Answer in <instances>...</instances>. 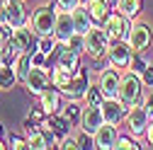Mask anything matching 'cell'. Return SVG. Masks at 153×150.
Here are the masks:
<instances>
[{
  "instance_id": "2",
  "label": "cell",
  "mask_w": 153,
  "mask_h": 150,
  "mask_svg": "<svg viewBox=\"0 0 153 150\" xmlns=\"http://www.w3.org/2000/svg\"><path fill=\"white\" fill-rule=\"evenodd\" d=\"M146 95V85L141 80V75L136 70H131V68H124L122 70V80H119V92H117V97L119 102L129 109L134 104H139Z\"/></svg>"
},
{
  "instance_id": "37",
  "label": "cell",
  "mask_w": 153,
  "mask_h": 150,
  "mask_svg": "<svg viewBox=\"0 0 153 150\" xmlns=\"http://www.w3.org/2000/svg\"><path fill=\"white\" fill-rule=\"evenodd\" d=\"M146 148H153V119H151V124H148V128H146Z\"/></svg>"
},
{
  "instance_id": "30",
  "label": "cell",
  "mask_w": 153,
  "mask_h": 150,
  "mask_svg": "<svg viewBox=\"0 0 153 150\" xmlns=\"http://www.w3.org/2000/svg\"><path fill=\"white\" fill-rule=\"evenodd\" d=\"M75 136H78V143H80V150H92V148H95V138H92L90 133H85L83 128H78V131H75Z\"/></svg>"
},
{
  "instance_id": "24",
  "label": "cell",
  "mask_w": 153,
  "mask_h": 150,
  "mask_svg": "<svg viewBox=\"0 0 153 150\" xmlns=\"http://www.w3.org/2000/svg\"><path fill=\"white\" fill-rule=\"evenodd\" d=\"M59 114H63L71 124H78L80 121V114H83V104L78 99H68L66 104H61V111Z\"/></svg>"
},
{
  "instance_id": "12",
  "label": "cell",
  "mask_w": 153,
  "mask_h": 150,
  "mask_svg": "<svg viewBox=\"0 0 153 150\" xmlns=\"http://www.w3.org/2000/svg\"><path fill=\"white\" fill-rule=\"evenodd\" d=\"M88 87H90V78H88L85 68H80V70H75L71 85H68L66 90H61V95H63V99H78V102H83Z\"/></svg>"
},
{
  "instance_id": "28",
  "label": "cell",
  "mask_w": 153,
  "mask_h": 150,
  "mask_svg": "<svg viewBox=\"0 0 153 150\" xmlns=\"http://www.w3.org/2000/svg\"><path fill=\"white\" fill-rule=\"evenodd\" d=\"M102 99H105V95L100 92V87L90 85L88 92H85V97H83V104H102Z\"/></svg>"
},
{
  "instance_id": "41",
  "label": "cell",
  "mask_w": 153,
  "mask_h": 150,
  "mask_svg": "<svg viewBox=\"0 0 153 150\" xmlns=\"http://www.w3.org/2000/svg\"><path fill=\"white\" fill-rule=\"evenodd\" d=\"M0 65H3V56H0Z\"/></svg>"
},
{
  "instance_id": "39",
  "label": "cell",
  "mask_w": 153,
  "mask_h": 150,
  "mask_svg": "<svg viewBox=\"0 0 153 150\" xmlns=\"http://www.w3.org/2000/svg\"><path fill=\"white\" fill-rule=\"evenodd\" d=\"M3 133H5V131H3V124H0V138H3Z\"/></svg>"
},
{
  "instance_id": "20",
  "label": "cell",
  "mask_w": 153,
  "mask_h": 150,
  "mask_svg": "<svg viewBox=\"0 0 153 150\" xmlns=\"http://www.w3.org/2000/svg\"><path fill=\"white\" fill-rule=\"evenodd\" d=\"M20 85V78H17V70L12 63H3L0 65V92H10Z\"/></svg>"
},
{
  "instance_id": "33",
  "label": "cell",
  "mask_w": 153,
  "mask_h": 150,
  "mask_svg": "<svg viewBox=\"0 0 153 150\" xmlns=\"http://www.w3.org/2000/svg\"><path fill=\"white\" fill-rule=\"evenodd\" d=\"M10 34H12V27L10 24H0V53L5 51V46L10 41Z\"/></svg>"
},
{
  "instance_id": "8",
  "label": "cell",
  "mask_w": 153,
  "mask_h": 150,
  "mask_svg": "<svg viewBox=\"0 0 153 150\" xmlns=\"http://www.w3.org/2000/svg\"><path fill=\"white\" fill-rule=\"evenodd\" d=\"M119 80H122V70L107 65V68H102L97 73L95 85L100 87V92L105 95V99H112V97H117V92H119Z\"/></svg>"
},
{
  "instance_id": "19",
  "label": "cell",
  "mask_w": 153,
  "mask_h": 150,
  "mask_svg": "<svg viewBox=\"0 0 153 150\" xmlns=\"http://www.w3.org/2000/svg\"><path fill=\"white\" fill-rule=\"evenodd\" d=\"M83 3H85V7H88V12H90L95 24H102L109 17V12L114 10V5L109 3V0H83Z\"/></svg>"
},
{
  "instance_id": "34",
  "label": "cell",
  "mask_w": 153,
  "mask_h": 150,
  "mask_svg": "<svg viewBox=\"0 0 153 150\" xmlns=\"http://www.w3.org/2000/svg\"><path fill=\"white\" fill-rule=\"evenodd\" d=\"M139 75H141V80H143V85H146V87H153V63H151V65H146Z\"/></svg>"
},
{
  "instance_id": "15",
  "label": "cell",
  "mask_w": 153,
  "mask_h": 150,
  "mask_svg": "<svg viewBox=\"0 0 153 150\" xmlns=\"http://www.w3.org/2000/svg\"><path fill=\"white\" fill-rule=\"evenodd\" d=\"M75 34V24H73V15L71 10H59L56 15V27H53V36L59 44H68V39Z\"/></svg>"
},
{
  "instance_id": "14",
  "label": "cell",
  "mask_w": 153,
  "mask_h": 150,
  "mask_svg": "<svg viewBox=\"0 0 153 150\" xmlns=\"http://www.w3.org/2000/svg\"><path fill=\"white\" fill-rule=\"evenodd\" d=\"M61 104H63V95L59 87L49 85L42 95H39V107H42V114L44 116H51V114H59L61 111Z\"/></svg>"
},
{
  "instance_id": "36",
  "label": "cell",
  "mask_w": 153,
  "mask_h": 150,
  "mask_svg": "<svg viewBox=\"0 0 153 150\" xmlns=\"http://www.w3.org/2000/svg\"><path fill=\"white\" fill-rule=\"evenodd\" d=\"M141 104L148 109V114L153 116V87H148V92L143 95V99H141Z\"/></svg>"
},
{
  "instance_id": "22",
  "label": "cell",
  "mask_w": 153,
  "mask_h": 150,
  "mask_svg": "<svg viewBox=\"0 0 153 150\" xmlns=\"http://www.w3.org/2000/svg\"><path fill=\"white\" fill-rule=\"evenodd\" d=\"M49 75H51V85H53V87L66 90V87L71 85V80H73V75H75V73H71V70H66V68H61V65H56V63H53V68L49 70Z\"/></svg>"
},
{
  "instance_id": "23",
  "label": "cell",
  "mask_w": 153,
  "mask_h": 150,
  "mask_svg": "<svg viewBox=\"0 0 153 150\" xmlns=\"http://www.w3.org/2000/svg\"><path fill=\"white\" fill-rule=\"evenodd\" d=\"M114 10H119L126 20H136L141 12V0H117Z\"/></svg>"
},
{
  "instance_id": "3",
  "label": "cell",
  "mask_w": 153,
  "mask_h": 150,
  "mask_svg": "<svg viewBox=\"0 0 153 150\" xmlns=\"http://www.w3.org/2000/svg\"><path fill=\"white\" fill-rule=\"evenodd\" d=\"M56 15H59V7L56 3H39L32 15H29V27L36 36H46V34H53V27H56Z\"/></svg>"
},
{
  "instance_id": "26",
  "label": "cell",
  "mask_w": 153,
  "mask_h": 150,
  "mask_svg": "<svg viewBox=\"0 0 153 150\" xmlns=\"http://www.w3.org/2000/svg\"><path fill=\"white\" fill-rule=\"evenodd\" d=\"M61 44L56 41V36L53 34H46V36H36V49L39 51H44L46 56H51V53H56V49H59Z\"/></svg>"
},
{
  "instance_id": "27",
  "label": "cell",
  "mask_w": 153,
  "mask_h": 150,
  "mask_svg": "<svg viewBox=\"0 0 153 150\" xmlns=\"http://www.w3.org/2000/svg\"><path fill=\"white\" fill-rule=\"evenodd\" d=\"M139 148H143V145L139 143V138H134L131 133H126V136H119L117 145H114V150H139Z\"/></svg>"
},
{
  "instance_id": "32",
  "label": "cell",
  "mask_w": 153,
  "mask_h": 150,
  "mask_svg": "<svg viewBox=\"0 0 153 150\" xmlns=\"http://www.w3.org/2000/svg\"><path fill=\"white\" fill-rule=\"evenodd\" d=\"M7 145H10L12 150H25V148H29V145H27V138L17 136V133H10V138H7Z\"/></svg>"
},
{
  "instance_id": "38",
  "label": "cell",
  "mask_w": 153,
  "mask_h": 150,
  "mask_svg": "<svg viewBox=\"0 0 153 150\" xmlns=\"http://www.w3.org/2000/svg\"><path fill=\"white\" fill-rule=\"evenodd\" d=\"M5 148H10V145H7V140H5V138H0V150H5Z\"/></svg>"
},
{
  "instance_id": "7",
  "label": "cell",
  "mask_w": 153,
  "mask_h": 150,
  "mask_svg": "<svg viewBox=\"0 0 153 150\" xmlns=\"http://www.w3.org/2000/svg\"><path fill=\"white\" fill-rule=\"evenodd\" d=\"M126 41L129 46L136 51H146L153 41V32H151V24L148 22H141V20H131V27H129V34H126Z\"/></svg>"
},
{
  "instance_id": "4",
  "label": "cell",
  "mask_w": 153,
  "mask_h": 150,
  "mask_svg": "<svg viewBox=\"0 0 153 150\" xmlns=\"http://www.w3.org/2000/svg\"><path fill=\"white\" fill-rule=\"evenodd\" d=\"M85 56H90L92 61H102L107 56V49H109V36L105 34L102 24H92L85 34Z\"/></svg>"
},
{
  "instance_id": "35",
  "label": "cell",
  "mask_w": 153,
  "mask_h": 150,
  "mask_svg": "<svg viewBox=\"0 0 153 150\" xmlns=\"http://www.w3.org/2000/svg\"><path fill=\"white\" fill-rule=\"evenodd\" d=\"M53 3H56V7H59V10H75L83 0H53Z\"/></svg>"
},
{
  "instance_id": "40",
  "label": "cell",
  "mask_w": 153,
  "mask_h": 150,
  "mask_svg": "<svg viewBox=\"0 0 153 150\" xmlns=\"http://www.w3.org/2000/svg\"><path fill=\"white\" fill-rule=\"evenodd\" d=\"M109 3H112V5H117V0H109Z\"/></svg>"
},
{
  "instance_id": "18",
  "label": "cell",
  "mask_w": 153,
  "mask_h": 150,
  "mask_svg": "<svg viewBox=\"0 0 153 150\" xmlns=\"http://www.w3.org/2000/svg\"><path fill=\"white\" fill-rule=\"evenodd\" d=\"M7 24L15 27H25L29 24V12H27V0H10L7 7Z\"/></svg>"
},
{
  "instance_id": "13",
  "label": "cell",
  "mask_w": 153,
  "mask_h": 150,
  "mask_svg": "<svg viewBox=\"0 0 153 150\" xmlns=\"http://www.w3.org/2000/svg\"><path fill=\"white\" fill-rule=\"evenodd\" d=\"M119 126H114V124H102L97 131H95V148L97 150H114V145H117V140H119Z\"/></svg>"
},
{
  "instance_id": "5",
  "label": "cell",
  "mask_w": 153,
  "mask_h": 150,
  "mask_svg": "<svg viewBox=\"0 0 153 150\" xmlns=\"http://www.w3.org/2000/svg\"><path fill=\"white\" fill-rule=\"evenodd\" d=\"M151 114H148V109L139 102V104H134L126 109V116H124V126H126V133H131L134 138H143L146 136V128L151 124Z\"/></svg>"
},
{
  "instance_id": "25",
  "label": "cell",
  "mask_w": 153,
  "mask_h": 150,
  "mask_svg": "<svg viewBox=\"0 0 153 150\" xmlns=\"http://www.w3.org/2000/svg\"><path fill=\"white\" fill-rule=\"evenodd\" d=\"M12 65H15V70H17V78H20V82L27 78V73L32 70V51H27V53H20L17 58L12 61Z\"/></svg>"
},
{
  "instance_id": "16",
  "label": "cell",
  "mask_w": 153,
  "mask_h": 150,
  "mask_svg": "<svg viewBox=\"0 0 153 150\" xmlns=\"http://www.w3.org/2000/svg\"><path fill=\"white\" fill-rule=\"evenodd\" d=\"M102 114H105V121H107V124L122 126V124H124V116H126V107L119 102V97L102 99Z\"/></svg>"
},
{
  "instance_id": "9",
  "label": "cell",
  "mask_w": 153,
  "mask_h": 150,
  "mask_svg": "<svg viewBox=\"0 0 153 150\" xmlns=\"http://www.w3.org/2000/svg\"><path fill=\"white\" fill-rule=\"evenodd\" d=\"M129 27H131V20H126V17H124L119 10H112V12H109V17L102 22V29H105V34L109 36V41L126 39Z\"/></svg>"
},
{
  "instance_id": "10",
  "label": "cell",
  "mask_w": 153,
  "mask_h": 150,
  "mask_svg": "<svg viewBox=\"0 0 153 150\" xmlns=\"http://www.w3.org/2000/svg\"><path fill=\"white\" fill-rule=\"evenodd\" d=\"M25 90L29 92L32 97H39L42 92L51 85V75H49V68H39V65H32V70L27 73V78L22 80Z\"/></svg>"
},
{
  "instance_id": "1",
  "label": "cell",
  "mask_w": 153,
  "mask_h": 150,
  "mask_svg": "<svg viewBox=\"0 0 153 150\" xmlns=\"http://www.w3.org/2000/svg\"><path fill=\"white\" fill-rule=\"evenodd\" d=\"M34 49H36V34L32 32L29 24H25V27H15L12 29L10 41H7L5 51L0 56H3V63H12L20 53H27V51H34Z\"/></svg>"
},
{
  "instance_id": "29",
  "label": "cell",
  "mask_w": 153,
  "mask_h": 150,
  "mask_svg": "<svg viewBox=\"0 0 153 150\" xmlns=\"http://www.w3.org/2000/svg\"><path fill=\"white\" fill-rule=\"evenodd\" d=\"M56 148H61V150H80V143H78V136L75 133H68L59 140V145Z\"/></svg>"
},
{
  "instance_id": "11",
  "label": "cell",
  "mask_w": 153,
  "mask_h": 150,
  "mask_svg": "<svg viewBox=\"0 0 153 150\" xmlns=\"http://www.w3.org/2000/svg\"><path fill=\"white\" fill-rule=\"evenodd\" d=\"M105 124V114H102V104H83V114L78 121V128H83L85 133L95 136V131Z\"/></svg>"
},
{
  "instance_id": "17",
  "label": "cell",
  "mask_w": 153,
  "mask_h": 150,
  "mask_svg": "<svg viewBox=\"0 0 153 150\" xmlns=\"http://www.w3.org/2000/svg\"><path fill=\"white\" fill-rule=\"evenodd\" d=\"M56 65H61V68H66V70H71V73L80 70V68H83V65H80V53L73 51V49L66 46V44H61L59 49H56Z\"/></svg>"
},
{
  "instance_id": "21",
  "label": "cell",
  "mask_w": 153,
  "mask_h": 150,
  "mask_svg": "<svg viewBox=\"0 0 153 150\" xmlns=\"http://www.w3.org/2000/svg\"><path fill=\"white\" fill-rule=\"evenodd\" d=\"M71 15H73V24H75V32H78V34H85L95 24L90 12H88V7H85V3H80L75 10H71Z\"/></svg>"
},
{
  "instance_id": "6",
  "label": "cell",
  "mask_w": 153,
  "mask_h": 150,
  "mask_svg": "<svg viewBox=\"0 0 153 150\" xmlns=\"http://www.w3.org/2000/svg\"><path fill=\"white\" fill-rule=\"evenodd\" d=\"M105 58H107V65L124 70V68H129V65H131L134 49L129 46V41H126V39L109 41V49H107V56H105Z\"/></svg>"
},
{
  "instance_id": "31",
  "label": "cell",
  "mask_w": 153,
  "mask_h": 150,
  "mask_svg": "<svg viewBox=\"0 0 153 150\" xmlns=\"http://www.w3.org/2000/svg\"><path fill=\"white\" fill-rule=\"evenodd\" d=\"M66 46H71L73 51H78L80 56H85V39H83V34H78V32H75L71 39H68V44H66Z\"/></svg>"
}]
</instances>
